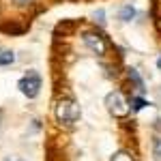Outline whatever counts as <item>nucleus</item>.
<instances>
[{
  "mask_svg": "<svg viewBox=\"0 0 161 161\" xmlns=\"http://www.w3.org/2000/svg\"><path fill=\"white\" fill-rule=\"evenodd\" d=\"M54 114H56V120L64 127H73L77 120H80V116H82V110H80V105H77V101L75 99H69V97H64L56 103V108H54Z\"/></svg>",
  "mask_w": 161,
  "mask_h": 161,
  "instance_id": "1",
  "label": "nucleus"
},
{
  "mask_svg": "<svg viewBox=\"0 0 161 161\" xmlns=\"http://www.w3.org/2000/svg\"><path fill=\"white\" fill-rule=\"evenodd\" d=\"M105 108L110 112L112 116H116V118H125L127 114H129V103L127 99L123 97V92H118V90H112L110 95L105 97Z\"/></svg>",
  "mask_w": 161,
  "mask_h": 161,
  "instance_id": "2",
  "label": "nucleus"
},
{
  "mask_svg": "<svg viewBox=\"0 0 161 161\" xmlns=\"http://www.w3.org/2000/svg\"><path fill=\"white\" fill-rule=\"evenodd\" d=\"M17 88H19V92L28 97V99H35L39 95V90H41V75L37 71H28V73L17 82Z\"/></svg>",
  "mask_w": 161,
  "mask_h": 161,
  "instance_id": "3",
  "label": "nucleus"
},
{
  "mask_svg": "<svg viewBox=\"0 0 161 161\" xmlns=\"http://www.w3.org/2000/svg\"><path fill=\"white\" fill-rule=\"evenodd\" d=\"M82 41H84V45H86L92 54H97V56H105V54H108V41H105V37H103L101 32L88 30V32H84Z\"/></svg>",
  "mask_w": 161,
  "mask_h": 161,
  "instance_id": "4",
  "label": "nucleus"
},
{
  "mask_svg": "<svg viewBox=\"0 0 161 161\" xmlns=\"http://www.w3.org/2000/svg\"><path fill=\"white\" fill-rule=\"evenodd\" d=\"M13 62H15V54L11 50L0 47V67H7V64H13Z\"/></svg>",
  "mask_w": 161,
  "mask_h": 161,
  "instance_id": "5",
  "label": "nucleus"
},
{
  "mask_svg": "<svg viewBox=\"0 0 161 161\" xmlns=\"http://www.w3.org/2000/svg\"><path fill=\"white\" fill-rule=\"evenodd\" d=\"M133 15H136V9H133L131 4H125L123 9H120V19H123V22H129Z\"/></svg>",
  "mask_w": 161,
  "mask_h": 161,
  "instance_id": "6",
  "label": "nucleus"
},
{
  "mask_svg": "<svg viewBox=\"0 0 161 161\" xmlns=\"http://www.w3.org/2000/svg\"><path fill=\"white\" fill-rule=\"evenodd\" d=\"M153 157L155 161H161V137H153Z\"/></svg>",
  "mask_w": 161,
  "mask_h": 161,
  "instance_id": "7",
  "label": "nucleus"
},
{
  "mask_svg": "<svg viewBox=\"0 0 161 161\" xmlns=\"http://www.w3.org/2000/svg\"><path fill=\"white\" fill-rule=\"evenodd\" d=\"M129 80H133V82H136V86H137V90H140V92H144V82H142V77L137 75L136 69H129Z\"/></svg>",
  "mask_w": 161,
  "mask_h": 161,
  "instance_id": "8",
  "label": "nucleus"
},
{
  "mask_svg": "<svg viewBox=\"0 0 161 161\" xmlns=\"http://www.w3.org/2000/svg\"><path fill=\"white\" fill-rule=\"evenodd\" d=\"M110 161H133V157H131V153H127V150H118V153L112 155Z\"/></svg>",
  "mask_w": 161,
  "mask_h": 161,
  "instance_id": "9",
  "label": "nucleus"
},
{
  "mask_svg": "<svg viewBox=\"0 0 161 161\" xmlns=\"http://www.w3.org/2000/svg\"><path fill=\"white\" fill-rule=\"evenodd\" d=\"M131 105H133V110H136V112H140L144 105H148V103H146L144 99H140V97H133V99H131Z\"/></svg>",
  "mask_w": 161,
  "mask_h": 161,
  "instance_id": "10",
  "label": "nucleus"
},
{
  "mask_svg": "<svg viewBox=\"0 0 161 161\" xmlns=\"http://www.w3.org/2000/svg\"><path fill=\"white\" fill-rule=\"evenodd\" d=\"M0 125H2V110H0Z\"/></svg>",
  "mask_w": 161,
  "mask_h": 161,
  "instance_id": "11",
  "label": "nucleus"
},
{
  "mask_svg": "<svg viewBox=\"0 0 161 161\" xmlns=\"http://www.w3.org/2000/svg\"><path fill=\"white\" fill-rule=\"evenodd\" d=\"M157 64H159V69H161V58H159V60H157Z\"/></svg>",
  "mask_w": 161,
  "mask_h": 161,
  "instance_id": "12",
  "label": "nucleus"
}]
</instances>
